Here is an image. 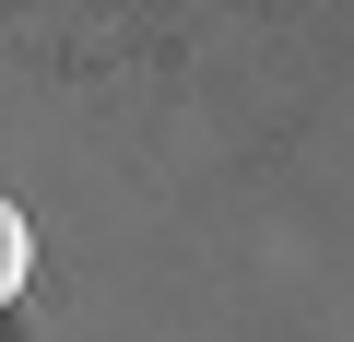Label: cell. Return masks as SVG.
I'll return each instance as SVG.
<instances>
[{
    "label": "cell",
    "mask_w": 354,
    "mask_h": 342,
    "mask_svg": "<svg viewBox=\"0 0 354 342\" xmlns=\"http://www.w3.org/2000/svg\"><path fill=\"white\" fill-rule=\"evenodd\" d=\"M24 272H36V225H24V201H0V307L24 295Z\"/></svg>",
    "instance_id": "6da1fadb"
}]
</instances>
